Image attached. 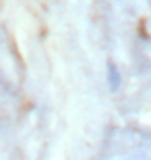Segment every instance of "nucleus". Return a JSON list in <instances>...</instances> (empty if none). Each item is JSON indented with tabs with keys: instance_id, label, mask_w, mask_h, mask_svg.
<instances>
[{
	"instance_id": "nucleus-1",
	"label": "nucleus",
	"mask_w": 151,
	"mask_h": 160,
	"mask_svg": "<svg viewBox=\"0 0 151 160\" xmlns=\"http://www.w3.org/2000/svg\"><path fill=\"white\" fill-rule=\"evenodd\" d=\"M108 83H110V89L112 92H116L120 88V71H118V67L114 62L108 65Z\"/></svg>"
}]
</instances>
